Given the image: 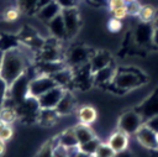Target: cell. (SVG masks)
I'll return each instance as SVG.
<instances>
[{
    "instance_id": "1",
    "label": "cell",
    "mask_w": 158,
    "mask_h": 157,
    "mask_svg": "<svg viewBox=\"0 0 158 157\" xmlns=\"http://www.w3.org/2000/svg\"><path fill=\"white\" fill-rule=\"evenodd\" d=\"M27 59L21 49L17 47L4 52L0 64V78L10 87L26 72Z\"/></svg>"
},
{
    "instance_id": "2",
    "label": "cell",
    "mask_w": 158,
    "mask_h": 157,
    "mask_svg": "<svg viewBox=\"0 0 158 157\" xmlns=\"http://www.w3.org/2000/svg\"><path fill=\"white\" fill-rule=\"evenodd\" d=\"M56 82L52 78V75H47V74H40L38 77L31 79L28 82V96L32 98H38L42 94H44L46 91H48L49 89H52L53 87H56Z\"/></svg>"
},
{
    "instance_id": "3",
    "label": "cell",
    "mask_w": 158,
    "mask_h": 157,
    "mask_svg": "<svg viewBox=\"0 0 158 157\" xmlns=\"http://www.w3.org/2000/svg\"><path fill=\"white\" fill-rule=\"evenodd\" d=\"M64 93H65V89L63 87H59V85L53 87L52 89H49L48 91H46L44 94L37 98L40 109H56L62 96L64 95Z\"/></svg>"
},
{
    "instance_id": "4",
    "label": "cell",
    "mask_w": 158,
    "mask_h": 157,
    "mask_svg": "<svg viewBox=\"0 0 158 157\" xmlns=\"http://www.w3.org/2000/svg\"><path fill=\"white\" fill-rule=\"evenodd\" d=\"M144 122H142V116L135 111H128L126 114H123L118 121V130L123 131L125 134L130 135V134H136L137 130L143 125Z\"/></svg>"
},
{
    "instance_id": "5",
    "label": "cell",
    "mask_w": 158,
    "mask_h": 157,
    "mask_svg": "<svg viewBox=\"0 0 158 157\" xmlns=\"http://www.w3.org/2000/svg\"><path fill=\"white\" fill-rule=\"evenodd\" d=\"M136 138L137 141L148 150L158 151V134L149 129L146 124H143L136 132Z\"/></svg>"
},
{
    "instance_id": "6",
    "label": "cell",
    "mask_w": 158,
    "mask_h": 157,
    "mask_svg": "<svg viewBox=\"0 0 158 157\" xmlns=\"http://www.w3.org/2000/svg\"><path fill=\"white\" fill-rule=\"evenodd\" d=\"M62 16H63L65 30H67V37H73L78 32L79 26H80V16H79L77 7L63 9Z\"/></svg>"
},
{
    "instance_id": "7",
    "label": "cell",
    "mask_w": 158,
    "mask_h": 157,
    "mask_svg": "<svg viewBox=\"0 0 158 157\" xmlns=\"http://www.w3.org/2000/svg\"><path fill=\"white\" fill-rule=\"evenodd\" d=\"M114 82L121 89H131L139 85V77L138 74H133L131 72H123L118 75H115Z\"/></svg>"
},
{
    "instance_id": "8",
    "label": "cell",
    "mask_w": 158,
    "mask_h": 157,
    "mask_svg": "<svg viewBox=\"0 0 158 157\" xmlns=\"http://www.w3.org/2000/svg\"><path fill=\"white\" fill-rule=\"evenodd\" d=\"M60 11H62L60 6H59V5L56 2V0H54V1H52L51 4H48V5L43 6V7H41L40 10H37V11H36V16H37L38 20H41L42 22L48 23V22H49L51 20H53L57 15H59Z\"/></svg>"
},
{
    "instance_id": "9",
    "label": "cell",
    "mask_w": 158,
    "mask_h": 157,
    "mask_svg": "<svg viewBox=\"0 0 158 157\" xmlns=\"http://www.w3.org/2000/svg\"><path fill=\"white\" fill-rule=\"evenodd\" d=\"M107 143H109V146L115 151V153L126 151V148H127V146H128V135L125 134L123 131L118 130V131L114 132V134L110 136Z\"/></svg>"
},
{
    "instance_id": "10",
    "label": "cell",
    "mask_w": 158,
    "mask_h": 157,
    "mask_svg": "<svg viewBox=\"0 0 158 157\" xmlns=\"http://www.w3.org/2000/svg\"><path fill=\"white\" fill-rule=\"evenodd\" d=\"M47 26H48V30L53 35L54 38H57V40L67 38V30H65L64 20H63V16H62V11L53 20H51L47 23Z\"/></svg>"
},
{
    "instance_id": "11",
    "label": "cell",
    "mask_w": 158,
    "mask_h": 157,
    "mask_svg": "<svg viewBox=\"0 0 158 157\" xmlns=\"http://www.w3.org/2000/svg\"><path fill=\"white\" fill-rule=\"evenodd\" d=\"M52 141H53L54 146H57V145H60L63 147H75V146H79L77 136H75V132H74V127L64 130L58 137H56V142H54V140H52Z\"/></svg>"
},
{
    "instance_id": "12",
    "label": "cell",
    "mask_w": 158,
    "mask_h": 157,
    "mask_svg": "<svg viewBox=\"0 0 158 157\" xmlns=\"http://www.w3.org/2000/svg\"><path fill=\"white\" fill-rule=\"evenodd\" d=\"M90 57L91 56H90L88 48H83V47H75L69 52V62L73 66L80 67V66L88 63Z\"/></svg>"
},
{
    "instance_id": "13",
    "label": "cell",
    "mask_w": 158,
    "mask_h": 157,
    "mask_svg": "<svg viewBox=\"0 0 158 157\" xmlns=\"http://www.w3.org/2000/svg\"><path fill=\"white\" fill-rule=\"evenodd\" d=\"M110 62H111L110 54L107 52H104V51L94 53L89 59V63H90L93 73L99 70V69H101V68H105V67L110 66Z\"/></svg>"
},
{
    "instance_id": "14",
    "label": "cell",
    "mask_w": 158,
    "mask_h": 157,
    "mask_svg": "<svg viewBox=\"0 0 158 157\" xmlns=\"http://www.w3.org/2000/svg\"><path fill=\"white\" fill-rule=\"evenodd\" d=\"M74 104H75V100H74V96L70 91L65 90L64 95L62 96L60 101L58 103L57 108H56V111L60 115H68L70 114L73 110H74Z\"/></svg>"
},
{
    "instance_id": "15",
    "label": "cell",
    "mask_w": 158,
    "mask_h": 157,
    "mask_svg": "<svg viewBox=\"0 0 158 157\" xmlns=\"http://www.w3.org/2000/svg\"><path fill=\"white\" fill-rule=\"evenodd\" d=\"M96 116H98V112H96L95 108H93L90 105H84V106L79 108V110H78V117H79L80 124L90 125L96 120Z\"/></svg>"
},
{
    "instance_id": "16",
    "label": "cell",
    "mask_w": 158,
    "mask_h": 157,
    "mask_svg": "<svg viewBox=\"0 0 158 157\" xmlns=\"http://www.w3.org/2000/svg\"><path fill=\"white\" fill-rule=\"evenodd\" d=\"M74 132L78 140V143L81 145L84 142H88L89 140L94 138V132L91 131V129L89 127V125H84V124H78L74 127Z\"/></svg>"
},
{
    "instance_id": "17",
    "label": "cell",
    "mask_w": 158,
    "mask_h": 157,
    "mask_svg": "<svg viewBox=\"0 0 158 157\" xmlns=\"http://www.w3.org/2000/svg\"><path fill=\"white\" fill-rule=\"evenodd\" d=\"M58 117L59 114L56 111V109H40L37 120L42 125H53Z\"/></svg>"
},
{
    "instance_id": "18",
    "label": "cell",
    "mask_w": 158,
    "mask_h": 157,
    "mask_svg": "<svg viewBox=\"0 0 158 157\" xmlns=\"http://www.w3.org/2000/svg\"><path fill=\"white\" fill-rule=\"evenodd\" d=\"M115 77V70L111 66H107L105 68H101L96 72H94L93 74V80L95 83H99V84H102V83H106V82H110L111 79H114Z\"/></svg>"
},
{
    "instance_id": "19",
    "label": "cell",
    "mask_w": 158,
    "mask_h": 157,
    "mask_svg": "<svg viewBox=\"0 0 158 157\" xmlns=\"http://www.w3.org/2000/svg\"><path fill=\"white\" fill-rule=\"evenodd\" d=\"M19 119V112L15 106H1L0 108V120L5 124L12 125Z\"/></svg>"
},
{
    "instance_id": "20",
    "label": "cell",
    "mask_w": 158,
    "mask_h": 157,
    "mask_svg": "<svg viewBox=\"0 0 158 157\" xmlns=\"http://www.w3.org/2000/svg\"><path fill=\"white\" fill-rule=\"evenodd\" d=\"M52 78L54 79V82H56L57 85L64 88L67 84H69L73 80V73L68 68H63V69L58 70L57 73L52 74Z\"/></svg>"
},
{
    "instance_id": "21",
    "label": "cell",
    "mask_w": 158,
    "mask_h": 157,
    "mask_svg": "<svg viewBox=\"0 0 158 157\" xmlns=\"http://www.w3.org/2000/svg\"><path fill=\"white\" fill-rule=\"evenodd\" d=\"M20 15H21V9H20V6H19V5H12V6L7 7V9L2 12L1 19H2L4 22L12 23V22H15V21L19 20Z\"/></svg>"
},
{
    "instance_id": "22",
    "label": "cell",
    "mask_w": 158,
    "mask_h": 157,
    "mask_svg": "<svg viewBox=\"0 0 158 157\" xmlns=\"http://www.w3.org/2000/svg\"><path fill=\"white\" fill-rule=\"evenodd\" d=\"M99 145H100V141L96 137H94V138L89 140L88 142H84V143L79 145V150L83 153H85V155L94 156L95 152H96V150H98V147H99Z\"/></svg>"
},
{
    "instance_id": "23",
    "label": "cell",
    "mask_w": 158,
    "mask_h": 157,
    "mask_svg": "<svg viewBox=\"0 0 158 157\" xmlns=\"http://www.w3.org/2000/svg\"><path fill=\"white\" fill-rule=\"evenodd\" d=\"M156 16V10L153 6L151 5H142L141 10H139V14H138V17L142 22L147 23L149 21H152Z\"/></svg>"
},
{
    "instance_id": "24",
    "label": "cell",
    "mask_w": 158,
    "mask_h": 157,
    "mask_svg": "<svg viewBox=\"0 0 158 157\" xmlns=\"http://www.w3.org/2000/svg\"><path fill=\"white\" fill-rule=\"evenodd\" d=\"M115 151L109 146V143H101L99 145L94 157H115Z\"/></svg>"
},
{
    "instance_id": "25",
    "label": "cell",
    "mask_w": 158,
    "mask_h": 157,
    "mask_svg": "<svg viewBox=\"0 0 158 157\" xmlns=\"http://www.w3.org/2000/svg\"><path fill=\"white\" fill-rule=\"evenodd\" d=\"M53 150H54L53 141H49V142L44 143L41 147V150L38 151V153L36 155V157H52L53 156Z\"/></svg>"
},
{
    "instance_id": "26",
    "label": "cell",
    "mask_w": 158,
    "mask_h": 157,
    "mask_svg": "<svg viewBox=\"0 0 158 157\" xmlns=\"http://www.w3.org/2000/svg\"><path fill=\"white\" fill-rule=\"evenodd\" d=\"M12 136H14V127H12V125L6 124L2 127V130L0 131V140L4 142H7L12 138Z\"/></svg>"
},
{
    "instance_id": "27",
    "label": "cell",
    "mask_w": 158,
    "mask_h": 157,
    "mask_svg": "<svg viewBox=\"0 0 158 157\" xmlns=\"http://www.w3.org/2000/svg\"><path fill=\"white\" fill-rule=\"evenodd\" d=\"M141 7H142V5L138 2V0H137V1H132V2H127V4H126L127 12H128V15H132V16H138Z\"/></svg>"
},
{
    "instance_id": "28",
    "label": "cell",
    "mask_w": 158,
    "mask_h": 157,
    "mask_svg": "<svg viewBox=\"0 0 158 157\" xmlns=\"http://www.w3.org/2000/svg\"><path fill=\"white\" fill-rule=\"evenodd\" d=\"M17 5L20 6V9H25L26 11H35L36 12V5H37V0H19Z\"/></svg>"
},
{
    "instance_id": "29",
    "label": "cell",
    "mask_w": 158,
    "mask_h": 157,
    "mask_svg": "<svg viewBox=\"0 0 158 157\" xmlns=\"http://www.w3.org/2000/svg\"><path fill=\"white\" fill-rule=\"evenodd\" d=\"M111 14H112V17L114 19H117V20H121V21L123 19H126L127 15H128L126 6H122V7H118V9L114 10V11H111Z\"/></svg>"
},
{
    "instance_id": "30",
    "label": "cell",
    "mask_w": 158,
    "mask_h": 157,
    "mask_svg": "<svg viewBox=\"0 0 158 157\" xmlns=\"http://www.w3.org/2000/svg\"><path fill=\"white\" fill-rule=\"evenodd\" d=\"M107 27L111 32H118L121 28H122V22L121 20H117V19H110V21L107 22Z\"/></svg>"
},
{
    "instance_id": "31",
    "label": "cell",
    "mask_w": 158,
    "mask_h": 157,
    "mask_svg": "<svg viewBox=\"0 0 158 157\" xmlns=\"http://www.w3.org/2000/svg\"><path fill=\"white\" fill-rule=\"evenodd\" d=\"M79 0H56V2L60 6V9H73L77 7Z\"/></svg>"
},
{
    "instance_id": "32",
    "label": "cell",
    "mask_w": 158,
    "mask_h": 157,
    "mask_svg": "<svg viewBox=\"0 0 158 157\" xmlns=\"http://www.w3.org/2000/svg\"><path fill=\"white\" fill-rule=\"evenodd\" d=\"M149 129H152L153 131H156L158 134V114L151 116L149 119H147V121L144 122Z\"/></svg>"
},
{
    "instance_id": "33",
    "label": "cell",
    "mask_w": 158,
    "mask_h": 157,
    "mask_svg": "<svg viewBox=\"0 0 158 157\" xmlns=\"http://www.w3.org/2000/svg\"><path fill=\"white\" fill-rule=\"evenodd\" d=\"M107 4H109L110 11H114V10H116L118 7L126 6V1L125 0H107Z\"/></svg>"
},
{
    "instance_id": "34",
    "label": "cell",
    "mask_w": 158,
    "mask_h": 157,
    "mask_svg": "<svg viewBox=\"0 0 158 157\" xmlns=\"http://www.w3.org/2000/svg\"><path fill=\"white\" fill-rule=\"evenodd\" d=\"M52 1H54V0H37V5H36V11H37V10H40L41 7H43V6L48 5V4H51Z\"/></svg>"
},
{
    "instance_id": "35",
    "label": "cell",
    "mask_w": 158,
    "mask_h": 157,
    "mask_svg": "<svg viewBox=\"0 0 158 157\" xmlns=\"http://www.w3.org/2000/svg\"><path fill=\"white\" fill-rule=\"evenodd\" d=\"M5 148H6V142H4V141L0 140V157L5 153Z\"/></svg>"
},
{
    "instance_id": "36",
    "label": "cell",
    "mask_w": 158,
    "mask_h": 157,
    "mask_svg": "<svg viewBox=\"0 0 158 157\" xmlns=\"http://www.w3.org/2000/svg\"><path fill=\"white\" fill-rule=\"evenodd\" d=\"M152 40H153V42L158 46V28L154 30V32H153V35H152Z\"/></svg>"
},
{
    "instance_id": "37",
    "label": "cell",
    "mask_w": 158,
    "mask_h": 157,
    "mask_svg": "<svg viewBox=\"0 0 158 157\" xmlns=\"http://www.w3.org/2000/svg\"><path fill=\"white\" fill-rule=\"evenodd\" d=\"M115 157H131V155H130V153H127L126 151H122V152L116 153V155H115Z\"/></svg>"
},
{
    "instance_id": "38",
    "label": "cell",
    "mask_w": 158,
    "mask_h": 157,
    "mask_svg": "<svg viewBox=\"0 0 158 157\" xmlns=\"http://www.w3.org/2000/svg\"><path fill=\"white\" fill-rule=\"evenodd\" d=\"M74 157H93V156H89V155H85V153H83L81 151H79Z\"/></svg>"
},
{
    "instance_id": "39",
    "label": "cell",
    "mask_w": 158,
    "mask_h": 157,
    "mask_svg": "<svg viewBox=\"0 0 158 157\" xmlns=\"http://www.w3.org/2000/svg\"><path fill=\"white\" fill-rule=\"evenodd\" d=\"M5 125H6V124H5V122H4V121H1V120H0V131H1V130H2V127H4V126H5Z\"/></svg>"
},
{
    "instance_id": "40",
    "label": "cell",
    "mask_w": 158,
    "mask_h": 157,
    "mask_svg": "<svg viewBox=\"0 0 158 157\" xmlns=\"http://www.w3.org/2000/svg\"><path fill=\"white\" fill-rule=\"evenodd\" d=\"M156 28H158V17L156 19Z\"/></svg>"
},
{
    "instance_id": "41",
    "label": "cell",
    "mask_w": 158,
    "mask_h": 157,
    "mask_svg": "<svg viewBox=\"0 0 158 157\" xmlns=\"http://www.w3.org/2000/svg\"><path fill=\"white\" fill-rule=\"evenodd\" d=\"M125 1H126V4H127V2H132V1H137V0H125Z\"/></svg>"
},
{
    "instance_id": "42",
    "label": "cell",
    "mask_w": 158,
    "mask_h": 157,
    "mask_svg": "<svg viewBox=\"0 0 158 157\" xmlns=\"http://www.w3.org/2000/svg\"><path fill=\"white\" fill-rule=\"evenodd\" d=\"M93 1H102V0H93Z\"/></svg>"
}]
</instances>
